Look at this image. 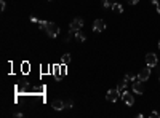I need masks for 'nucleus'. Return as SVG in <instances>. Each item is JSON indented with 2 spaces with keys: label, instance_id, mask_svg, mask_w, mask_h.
Returning <instances> with one entry per match:
<instances>
[{
  "label": "nucleus",
  "instance_id": "nucleus-3",
  "mask_svg": "<svg viewBox=\"0 0 160 118\" xmlns=\"http://www.w3.org/2000/svg\"><path fill=\"white\" fill-rule=\"evenodd\" d=\"M120 98H122V101L127 104V105H133V104H135L133 94H130V93H127V91H123V93L120 94Z\"/></svg>",
  "mask_w": 160,
  "mask_h": 118
},
{
  "label": "nucleus",
  "instance_id": "nucleus-11",
  "mask_svg": "<svg viewBox=\"0 0 160 118\" xmlns=\"http://www.w3.org/2000/svg\"><path fill=\"white\" fill-rule=\"evenodd\" d=\"M117 89H119L120 94H122V93L125 91V89H127V81H125V80H123V81H120V83H119V86H117Z\"/></svg>",
  "mask_w": 160,
  "mask_h": 118
},
{
  "label": "nucleus",
  "instance_id": "nucleus-12",
  "mask_svg": "<svg viewBox=\"0 0 160 118\" xmlns=\"http://www.w3.org/2000/svg\"><path fill=\"white\" fill-rule=\"evenodd\" d=\"M115 3V0H102V6L104 8H109V6H112Z\"/></svg>",
  "mask_w": 160,
  "mask_h": 118
},
{
  "label": "nucleus",
  "instance_id": "nucleus-2",
  "mask_svg": "<svg viewBox=\"0 0 160 118\" xmlns=\"http://www.w3.org/2000/svg\"><path fill=\"white\" fill-rule=\"evenodd\" d=\"M120 98V91L117 88H114V89H109L107 91V94H106V99L107 101H110V102H115L117 99Z\"/></svg>",
  "mask_w": 160,
  "mask_h": 118
},
{
  "label": "nucleus",
  "instance_id": "nucleus-20",
  "mask_svg": "<svg viewBox=\"0 0 160 118\" xmlns=\"http://www.w3.org/2000/svg\"><path fill=\"white\" fill-rule=\"evenodd\" d=\"M31 21H32V23H39V19L35 16H31Z\"/></svg>",
  "mask_w": 160,
  "mask_h": 118
},
{
  "label": "nucleus",
  "instance_id": "nucleus-13",
  "mask_svg": "<svg viewBox=\"0 0 160 118\" xmlns=\"http://www.w3.org/2000/svg\"><path fill=\"white\" fill-rule=\"evenodd\" d=\"M61 62H62V64H69V62H71V54H69V53H66L64 56H62Z\"/></svg>",
  "mask_w": 160,
  "mask_h": 118
},
{
  "label": "nucleus",
  "instance_id": "nucleus-23",
  "mask_svg": "<svg viewBox=\"0 0 160 118\" xmlns=\"http://www.w3.org/2000/svg\"><path fill=\"white\" fill-rule=\"evenodd\" d=\"M158 48H160V41H158Z\"/></svg>",
  "mask_w": 160,
  "mask_h": 118
},
{
  "label": "nucleus",
  "instance_id": "nucleus-22",
  "mask_svg": "<svg viewBox=\"0 0 160 118\" xmlns=\"http://www.w3.org/2000/svg\"><path fill=\"white\" fill-rule=\"evenodd\" d=\"M157 11H158V15H160V2H158V5H157Z\"/></svg>",
  "mask_w": 160,
  "mask_h": 118
},
{
  "label": "nucleus",
  "instance_id": "nucleus-9",
  "mask_svg": "<svg viewBox=\"0 0 160 118\" xmlns=\"http://www.w3.org/2000/svg\"><path fill=\"white\" fill-rule=\"evenodd\" d=\"M51 107H53L54 110H62L66 105H64V101H61V99H54V101L51 102Z\"/></svg>",
  "mask_w": 160,
  "mask_h": 118
},
{
  "label": "nucleus",
  "instance_id": "nucleus-14",
  "mask_svg": "<svg viewBox=\"0 0 160 118\" xmlns=\"http://www.w3.org/2000/svg\"><path fill=\"white\" fill-rule=\"evenodd\" d=\"M112 8H114V11H117V13H122V11H123V6H122V5H119L117 2L112 5Z\"/></svg>",
  "mask_w": 160,
  "mask_h": 118
},
{
  "label": "nucleus",
  "instance_id": "nucleus-7",
  "mask_svg": "<svg viewBox=\"0 0 160 118\" xmlns=\"http://www.w3.org/2000/svg\"><path fill=\"white\" fill-rule=\"evenodd\" d=\"M151 77V67L147 66V69H143V70L138 73V80H141V81H147Z\"/></svg>",
  "mask_w": 160,
  "mask_h": 118
},
{
  "label": "nucleus",
  "instance_id": "nucleus-5",
  "mask_svg": "<svg viewBox=\"0 0 160 118\" xmlns=\"http://www.w3.org/2000/svg\"><path fill=\"white\" fill-rule=\"evenodd\" d=\"M82 27H83V19L82 18H75L72 23H71V30H74V32L80 30Z\"/></svg>",
  "mask_w": 160,
  "mask_h": 118
},
{
  "label": "nucleus",
  "instance_id": "nucleus-8",
  "mask_svg": "<svg viewBox=\"0 0 160 118\" xmlns=\"http://www.w3.org/2000/svg\"><path fill=\"white\" fill-rule=\"evenodd\" d=\"M144 81H141V80H135V83H133V91L135 93H138V94H143L144 93V85H143Z\"/></svg>",
  "mask_w": 160,
  "mask_h": 118
},
{
  "label": "nucleus",
  "instance_id": "nucleus-18",
  "mask_svg": "<svg viewBox=\"0 0 160 118\" xmlns=\"http://www.w3.org/2000/svg\"><path fill=\"white\" fill-rule=\"evenodd\" d=\"M5 6H6V3L3 2V0H2V2H0V8H2V10H5Z\"/></svg>",
  "mask_w": 160,
  "mask_h": 118
},
{
  "label": "nucleus",
  "instance_id": "nucleus-16",
  "mask_svg": "<svg viewBox=\"0 0 160 118\" xmlns=\"http://www.w3.org/2000/svg\"><path fill=\"white\" fill-rule=\"evenodd\" d=\"M64 105H66V107H74V101H72V99H67V101L64 102Z\"/></svg>",
  "mask_w": 160,
  "mask_h": 118
},
{
  "label": "nucleus",
  "instance_id": "nucleus-19",
  "mask_svg": "<svg viewBox=\"0 0 160 118\" xmlns=\"http://www.w3.org/2000/svg\"><path fill=\"white\" fill-rule=\"evenodd\" d=\"M151 116H154V118H158V116H160V113H157V112H152V113H151Z\"/></svg>",
  "mask_w": 160,
  "mask_h": 118
},
{
  "label": "nucleus",
  "instance_id": "nucleus-10",
  "mask_svg": "<svg viewBox=\"0 0 160 118\" xmlns=\"http://www.w3.org/2000/svg\"><path fill=\"white\" fill-rule=\"evenodd\" d=\"M75 38H77V41H85V40H87V37L82 34V30H77V32H75Z\"/></svg>",
  "mask_w": 160,
  "mask_h": 118
},
{
  "label": "nucleus",
  "instance_id": "nucleus-6",
  "mask_svg": "<svg viewBox=\"0 0 160 118\" xmlns=\"http://www.w3.org/2000/svg\"><path fill=\"white\" fill-rule=\"evenodd\" d=\"M93 30H95V32H102V30H106V23H104L102 19H96L95 23H93Z\"/></svg>",
  "mask_w": 160,
  "mask_h": 118
},
{
  "label": "nucleus",
  "instance_id": "nucleus-15",
  "mask_svg": "<svg viewBox=\"0 0 160 118\" xmlns=\"http://www.w3.org/2000/svg\"><path fill=\"white\" fill-rule=\"evenodd\" d=\"M135 80H136V75H133V73L125 75V81H135Z\"/></svg>",
  "mask_w": 160,
  "mask_h": 118
},
{
  "label": "nucleus",
  "instance_id": "nucleus-4",
  "mask_svg": "<svg viewBox=\"0 0 160 118\" xmlns=\"http://www.w3.org/2000/svg\"><path fill=\"white\" fill-rule=\"evenodd\" d=\"M146 64H147L149 67H155L157 66V56L154 53H147V54H146Z\"/></svg>",
  "mask_w": 160,
  "mask_h": 118
},
{
  "label": "nucleus",
  "instance_id": "nucleus-21",
  "mask_svg": "<svg viewBox=\"0 0 160 118\" xmlns=\"http://www.w3.org/2000/svg\"><path fill=\"white\" fill-rule=\"evenodd\" d=\"M151 3H154V5H158V0H151Z\"/></svg>",
  "mask_w": 160,
  "mask_h": 118
},
{
  "label": "nucleus",
  "instance_id": "nucleus-17",
  "mask_svg": "<svg viewBox=\"0 0 160 118\" xmlns=\"http://www.w3.org/2000/svg\"><path fill=\"white\" fill-rule=\"evenodd\" d=\"M127 2H128L130 5H138V2H140V0H127Z\"/></svg>",
  "mask_w": 160,
  "mask_h": 118
},
{
  "label": "nucleus",
  "instance_id": "nucleus-1",
  "mask_svg": "<svg viewBox=\"0 0 160 118\" xmlns=\"http://www.w3.org/2000/svg\"><path fill=\"white\" fill-rule=\"evenodd\" d=\"M39 26H40V29L42 30H45L48 34V37H58V34H59V27L58 24H54V23H48V21H39Z\"/></svg>",
  "mask_w": 160,
  "mask_h": 118
}]
</instances>
